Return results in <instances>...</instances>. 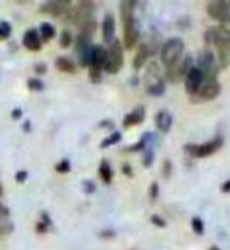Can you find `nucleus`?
<instances>
[{
	"instance_id": "1",
	"label": "nucleus",
	"mask_w": 230,
	"mask_h": 250,
	"mask_svg": "<svg viewBox=\"0 0 230 250\" xmlns=\"http://www.w3.org/2000/svg\"><path fill=\"white\" fill-rule=\"evenodd\" d=\"M211 47H215L216 61L219 69H227L230 62V30L224 28L223 25L215 27V38H213Z\"/></svg>"
},
{
	"instance_id": "2",
	"label": "nucleus",
	"mask_w": 230,
	"mask_h": 250,
	"mask_svg": "<svg viewBox=\"0 0 230 250\" xmlns=\"http://www.w3.org/2000/svg\"><path fill=\"white\" fill-rule=\"evenodd\" d=\"M184 50H185L184 39H180V38H171V39H168V41H166L161 45V50H160L161 64L164 67L172 66L174 62L179 61L182 57H184Z\"/></svg>"
},
{
	"instance_id": "3",
	"label": "nucleus",
	"mask_w": 230,
	"mask_h": 250,
	"mask_svg": "<svg viewBox=\"0 0 230 250\" xmlns=\"http://www.w3.org/2000/svg\"><path fill=\"white\" fill-rule=\"evenodd\" d=\"M193 64V57L191 55H184L179 61L174 62L172 66L169 67H164V80L169 82L172 84H177L180 82L185 80V77L188 74V70L191 69Z\"/></svg>"
},
{
	"instance_id": "4",
	"label": "nucleus",
	"mask_w": 230,
	"mask_h": 250,
	"mask_svg": "<svg viewBox=\"0 0 230 250\" xmlns=\"http://www.w3.org/2000/svg\"><path fill=\"white\" fill-rule=\"evenodd\" d=\"M223 146H224V138L215 136L213 139L207 141V143H202V144H186L185 152L191 156V158H207V156L221 150Z\"/></svg>"
},
{
	"instance_id": "5",
	"label": "nucleus",
	"mask_w": 230,
	"mask_h": 250,
	"mask_svg": "<svg viewBox=\"0 0 230 250\" xmlns=\"http://www.w3.org/2000/svg\"><path fill=\"white\" fill-rule=\"evenodd\" d=\"M124 66V47L119 39L115 38L113 42H110L107 49V60L104 70L108 74H117Z\"/></svg>"
},
{
	"instance_id": "6",
	"label": "nucleus",
	"mask_w": 230,
	"mask_h": 250,
	"mask_svg": "<svg viewBox=\"0 0 230 250\" xmlns=\"http://www.w3.org/2000/svg\"><path fill=\"white\" fill-rule=\"evenodd\" d=\"M197 67H199L205 80H215V78H218V72H219L218 61H216L215 53H213V50L208 49V47H205L201 52L199 61H197Z\"/></svg>"
},
{
	"instance_id": "7",
	"label": "nucleus",
	"mask_w": 230,
	"mask_h": 250,
	"mask_svg": "<svg viewBox=\"0 0 230 250\" xmlns=\"http://www.w3.org/2000/svg\"><path fill=\"white\" fill-rule=\"evenodd\" d=\"M146 91L154 97H160L164 94V78L160 74V69L155 62H150L146 75Z\"/></svg>"
},
{
	"instance_id": "8",
	"label": "nucleus",
	"mask_w": 230,
	"mask_h": 250,
	"mask_svg": "<svg viewBox=\"0 0 230 250\" xmlns=\"http://www.w3.org/2000/svg\"><path fill=\"white\" fill-rule=\"evenodd\" d=\"M207 14L213 21L223 23V27L230 30V2H210L207 5Z\"/></svg>"
},
{
	"instance_id": "9",
	"label": "nucleus",
	"mask_w": 230,
	"mask_h": 250,
	"mask_svg": "<svg viewBox=\"0 0 230 250\" xmlns=\"http://www.w3.org/2000/svg\"><path fill=\"white\" fill-rule=\"evenodd\" d=\"M219 94H221V83L218 82V78H215V80H205L204 78L199 91L191 99H194L193 102H210L215 100Z\"/></svg>"
},
{
	"instance_id": "10",
	"label": "nucleus",
	"mask_w": 230,
	"mask_h": 250,
	"mask_svg": "<svg viewBox=\"0 0 230 250\" xmlns=\"http://www.w3.org/2000/svg\"><path fill=\"white\" fill-rule=\"evenodd\" d=\"M139 41V25L135 18L124 21V45L127 50H132Z\"/></svg>"
},
{
	"instance_id": "11",
	"label": "nucleus",
	"mask_w": 230,
	"mask_h": 250,
	"mask_svg": "<svg viewBox=\"0 0 230 250\" xmlns=\"http://www.w3.org/2000/svg\"><path fill=\"white\" fill-rule=\"evenodd\" d=\"M184 82H185V91L188 92V96L194 97L197 94V91H199L202 82H204V77H202V72L199 70V67L193 66L191 69H189Z\"/></svg>"
},
{
	"instance_id": "12",
	"label": "nucleus",
	"mask_w": 230,
	"mask_h": 250,
	"mask_svg": "<svg viewBox=\"0 0 230 250\" xmlns=\"http://www.w3.org/2000/svg\"><path fill=\"white\" fill-rule=\"evenodd\" d=\"M105 60H107V49L102 44H96L91 47V53H90V62L88 67L90 70H96V72H102L105 66Z\"/></svg>"
},
{
	"instance_id": "13",
	"label": "nucleus",
	"mask_w": 230,
	"mask_h": 250,
	"mask_svg": "<svg viewBox=\"0 0 230 250\" xmlns=\"http://www.w3.org/2000/svg\"><path fill=\"white\" fill-rule=\"evenodd\" d=\"M22 44L23 47H27L28 50L31 52H39L43 47V39L39 38V33L36 28H30L27 30L25 33H23V38H22Z\"/></svg>"
},
{
	"instance_id": "14",
	"label": "nucleus",
	"mask_w": 230,
	"mask_h": 250,
	"mask_svg": "<svg viewBox=\"0 0 230 250\" xmlns=\"http://www.w3.org/2000/svg\"><path fill=\"white\" fill-rule=\"evenodd\" d=\"M115 33H116V19L112 13H107L102 21V36H104L105 42H113L115 41Z\"/></svg>"
},
{
	"instance_id": "15",
	"label": "nucleus",
	"mask_w": 230,
	"mask_h": 250,
	"mask_svg": "<svg viewBox=\"0 0 230 250\" xmlns=\"http://www.w3.org/2000/svg\"><path fill=\"white\" fill-rule=\"evenodd\" d=\"M68 2H46L39 6V11L43 14H49V16H55V18H61L63 14H66L68 11Z\"/></svg>"
},
{
	"instance_id": "16",
	"label": "nucleus",
	"mask_w": 230,
	"mask_h": 250,
	"mask_svg": "<svg viewBox=\"0 0 230 250\" xmlns=\"http://www.w3.org/2000/svg\"><path fill=\"white\" fill-rule=\"evenodd\" d=\"M144 119H146V108L137 106L135 109H132L130 113H127V116L122 121V125L125 128H130V127H135V125H139Z\"/></svg>"
},
{
	"instance_id": "17",
	"label": "nucleus",
	"mask_w": 230,
	"mask_h": 250,
	"mask_svg": "<svg viewBox=\"0 0 230 250\" xmlns=\"http://www.w3.org/2000/svg\"><path fill=\"white\" fill-rule=\"evenodd\" d=\"M155 127L158 128V131L161 133H169L171 127H172V114L168 111V109H160L155 114Z\"/></svg>"
},
{
	"instance_id": "18",
	"label": "nucleus",
	"mask_w": 230,
	"mask_h": 250,
	"mask_svg": "<svg viewBox=\"0 0 230 250\" xmlns=\"http://www.w3.org/2000/svg\"><path fill=\"white\" fill-rule=\"evenodd\" d=\"M149 55H150L149 44H146V42L139 44L137 53H135V58H133V69L135 70H139L141 67H144L147 60H149Z\"/></svg>"
},
{
	"instance_id": "19",
	"label": "nucleus",
	"mask_w": 230,
	"mask_h": 250,
	"mask_svg": "<svg viewBox=\"0 0 230 250\" xmlns=\"http://www.w3.org/2000/svg\"><path fill=\"white\" fill-rule=\"evenodd\" d=\"M55 66H57L60 72H65V74H75V70H77L75 62L69 57H58L57 61H55Z\"/></svg>"
},
{
	"instance_id": "20",
	"label": "nucleus",
	"mask_w": 230,
	"mask_h": 250,
	"mask_svg": "<svg viewBox=\"0 0 230 250\" xmlns=\"http://www.w3.org/2000/svg\"><path fill=\"white\" fill-rule=\"evenodd\" d=\"M99 177L102 178V182L105 185H110L113 182V169L110 166V163L107 160H102L100 161V166H99Z\"/></svg>"
},
{
	"instance_id": "21",
	"label": "nucleus",
	"mask_w": 230,
	"mask_h": 250,
	"mask_svg": "<svg viewBox=\"0 0 230 250\" xmlns=\"http://www.w3.org/2000/svg\"><path fill=\"white\" fill-rule=\"evenodd\" d=\"M39 36H41L43 41H50V39L55 38V35H57V30H55V27L52 25V23L49 22H43L41 25H39Z\"/></svg>"
},
{
	"instance_id": "22",
	"label": "nucleus",
	"mask_w": 230,
	"mask_h": 250,
	"mask_svg": "<svg viewBox=\"0 0 230 250\" xmlns=\"http://www.w3.org/2000/svg\"><path fill=\"white\" fill-rule=\"evenodd\" d=\"M135 6H137V3L132 2V0H124V2H121V5H119V10H121L122 22L127 21V19H130V18H135V16H133Z\"/></svg>"
},
{
	"instance_id": "23",
	"label": "nucleus",
	"mask_w": 230,
	"mask_h": 250,
	"mask_svg": "<svg viewBox=\"0 0 230 250\" xmlns=\"http://www.w3.org/2000/svg\"><path fill=\"white\" fill-rule=\"evenodd\" d=\"M50 225H52L50 217L47 216V213H43L41 219H39L38 224H36V231L38 233H47V231H49V229H50Z\"/></svg>"
},
{
	"instance_id": "24",
	"label": "nucleus",
	"mask_w": 230,
	"mask_h": 250,
	"mask_svg": "<svg viewBox=\"0 0 230 250\" xmlns=\"http://www.w3.org/2000/svg\"><path fill=\"white\" fill-rule=\"evenodd\" d=\"M121 138H122L121 131H115V133H112V135H110L108 138H105L104 141H102V143H100V147H102V148L112 147V146L117 144L119 141H121Z\"/></svg>"
},
{
	"instance_id": "25",
	"label": "nucleus",
	"mask_w": 230,
	"mask_h": 250,
	"mask_svg": "<svg viewBox=\"0 0 230 250\" xmlns=\"http://www.w3.org/2000/svg\"><path fill=\"white\" fill-rule=\"evenodd\" d=\"M191 229H193V231L196 233V234H204V231H205V225H204V221L199 217V216H194L193 219H191Z\"/></svg>"
},
{
	"instance_id": "26",
	"label": "nucleus",
	"mask_w": 230,
	"mask_h": 250,
	"mask_svg": "<svg viewBox=\"0 0 230 250\" xmlns=\"http://www.w3.org/2000/svg\"><path fill=\"white\" fill-rule=\"evenodd\" d=\"M72 33H70L69 30H63L61 35H60V47H63V49H66V47H69L70 44H72Z\"/></svg>"
},
{
	"instance_id": "27",
	"label": "nucleus",
	"mask_w": 230,
	"mask_h": 250,
	"mask_svg": "<svg viewBox=\"0 0 230 250\" xmlns=\"http://www.w3.org/2000/svg\"><path fill=\"white\" fill-rule=\"evenodd\" d=\"M11 35V25L6 21L0 22V39H8Z\"/></svg>"
},
{
	"instance_id": "28",
	"label": "nucleus",
	"mask_w": 230,
	"mask_h": 250,
	"mask_svg": "<svg viewBox=\"0 0 230 250\" xmlns=\"http://www.w3.org/2000/svg\"><path fill=\"white\" fill-rule=\"evenodd\" d=\"M154 163V150L152 147H149L144 150V158H142V164H144L146 167H150Z\"/></svg>"
},
{
	"instance_id": "29",
	"label": "nucleus",
	"mask_w": 230,
	"mask_h": 250,
	"mask_svg": "<svg viewBox=\"0 0 230 250\" xmlns=\"http://www.w3.org/2000/svg\"><path fill=\"white\" fill-rule=\"evenodd\" d=\"M55 170L58 172V174H66V172L70 170V164L68 160H63L60 163H57V166H55Z\"/></svg>"
},
{
	"instance_id": "30",
	"label": "nucleus",
	"mask_w": 230,
	"mask_h": 250,
	"mask_svg": "<svg viewBox=\"0 0 230 250\" xmlns=\"http://www.w3.org/2000/svg\"><path fill=\"white\" fill-rule=\"evenodd\" d=\"M28 88L31 91H41L44 88V83L39 78H30L28 80Z\"/></svg>"
},
{
	"instance_id": "31",
	"label": "nucleus",
	"mask_w": 230,
	"mask_h": 250,
	"mask_svg": "<svg viewBox=\"0 0 230 250\" xmlns=\"http://www.w3.org/2000/svg\"><path fill=\"white\" fill-rule=\"evenodd\" d=\"M150 222H152L155 227H160V229H164V227H166V221L158 214H154L152 217H150Z\"/></svg>"
},
{
	"instance_id": "32",
	"label": "nucleus",
	"mask_w": 230,
	"mask_h": 250,
	"mask_svg": "<svg viewBox=\"0 0 230 250\" xmlns=\"http://www.w3.org/2000/svg\"><path fill=\"white\" fill-rule=\"evenodd\" d=\"M171 174H172V163L169 160H164V163H163V175H164V178H169Z\"/></svg>"
},
{
	"instance_id": "33",
	"label": "nucleus",
	"mask_w": 230,
	"mask_h": 250,
	"mask_svg": "<svg viewBox=\"0 0 230 250\" xmlns=\"http://www.w3.org/2000/svg\"><path fill=\"white\" fill-rule=\"evenodd\" d=\"M83 188H85L86 194H92L94 191H96V185H94V182H91V180H85Z\"/></svg>"
},
{
	"instance_id": "34",
	"label": "nucleus",
	"mask_w": 230,
	"mask_h": 250,
	"mask_svg": "<svg viewBox=\"0 0 230 250\" xmlns=\"http://www.w3.org/2000/svg\"><path fill=\"white\" fill-rule=\"evenodd\" d=\"M158 194H160V191H158V183H157V182H154L152 185H150L149 195H150V199L155 200V199H158Z\"/></svg>"
},
{
	"instance_id": "35",
	"label": "nucleus",
	"mask_w": 230,
	"mask_h": 250,
	"mask_svg": "<svg viewBox=\"0 0 230 250\" xmlns=\"http://www.w3.org/2000/svg\"><path fill=\"white\" fill-rule=\"evenodd\" d=\"M27 175H28V174H27L25 170H19L18 174H16V180H18L19 183H23V182L27 180Z\"/></svg>"
},
{
	"instance_id": "36",
	"label": "nucleus",
	"mask_w": 230,
	"mask_h": 250,
	"mask_svg": "<svg viewBox=\"0 0 230 250\" xmlns=\"http://www.w3.org/2000/svg\"><path fill=\"white\" fill-rule=\"evenodd\" d=\"M46 70H47V66L44 64V62H39V64H36V66H35V72H36V74H39V75L46 74Z\"/></svg>"
},
{
	"instance_id": "37",
	"label": "nucleus",
	"mask_w": 230,
	"mask_h": 250,
	"mask_svg": "<svg viewBox=\"0 0 230 250\" xmlns=\"http://www.w3.org/2000/svg\"><path fill=\"white\" fill-rule=\"evenodd\" d=\"M115 234H116L115 230H104V231H100V236H102V238H105V239H108V238H115Z\"/></svg>"
},
{
	"instance_id": "38",
	"label": "nucleus",
	"mask_w": 230,
	"mask_h": 250,
	"mask_svg": "<svg viewBox=\"0 0 230 250\" xmlns=\"http://www.w3.org/2000/svg\"><path fill=\"white\" fill-rule=\"evenodd\" d=\"M221 191H223L224 194H229L230 192V178L226 180V182L221 185Z\"/></svg>"
},
{
	"instance_id": "39",
	"label": "nucleus",
	"mask_w": 230,
	"mask_h": 250,
	"mask_svg": "<svg viewBox=\"0 0 230 250\" xmlns=\"http://www.w3.org/2000/svg\"><path fill=\"white\" fill-rule=\"evenodd\" d=\"M122 172H124L127 177H133V170H132V167L129 166V164H124V166H122Z\"/></svg>"
},
{
	"instance_id": "40",
	"label": "nucleus",
	"mask_w": 230,
	"mask_h": 250,
	"mask_svg": "<svg viewBox=\"0 0 230 250\" xmlns=\"http://www.w3.org/2000/svg\"><path fill=\"white\" fill-rule=\"evenodd\" d=\"M8 213H10V209H8L3 203H0V217H6Z\"/></svg>"
},
{
	"instance_id": "41",
	"label": "nucleus",
	"mask_w": 230,
	"mask_h": 250,
	"mask_svg": "<svg viewBox=\"0 0 230 250\" xmlns=\"http://www.w3.org/2000/svg\"><path fill=\"white\" fill-rule=\"evenodd\" d=\"M13 119H19V117L22 116V111H21V109L19 108H16V109H13Z\"/></svg>"
},
{
	"instance_id": "42",
	"label": "nucleus",
	"mask_w": 230,
	"mask_h": 250,
	"mask_svg": "<svg viewBox=\"0 0 230 250\" xmlns=\"http://www.w3.org/2000/svg\"><path fill=\"white\" fill-rule=\"evenodd\" d=\"M208 250H223V249H221V247H218V246H211Z\"/></svg>"
},
{
	"instance_id": "43",
	"label": "nucleus",
	"mask_w": 230,
	"mask_h": 250,
	"mask_svg": "<svg viewBox=\"0 0 230 250\" xmlns=\"http://www.w3.org/2000/svg\"><path fill=\"white\" fill-rule=\"evenodd\" d=\"M3 194V186H2V183H0V195Z\"/></svg>"
},
{
	"instance_id": "44",
	"label": "nucleus",
	"mask_w": 230,
	"mask_h": 250,
	"mask_svg": "<svg viewBox=\"0 0 230 250\" xmlns=\"http://www.w3.org/2000/svg\"><path fill=\"white\" fill-rule=\"evenodd\" d=\"M0 238H2V231H0Z\"/></svg>"
}]
</instances>
